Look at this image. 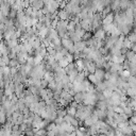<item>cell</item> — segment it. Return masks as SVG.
<instances>
[{
    "label": "cell",
    "instance_id": "cell-12",
    "mask_svg": "<svg viewBox=\"0 0 136 136\" xmlns=\"http://www.w3.org/2000/svg\"><path fill=\"white\" fill-rule=\"evenodd\" d=\"M81 26L85 31H92V22L88 19H85V20H81Z\"/></svg>",
    "mask_w": 136,
    "mask_h": 136
},
{
    "label": "cell",
    "instance_id": "cell-37",
    "mask_svg": "<svg viewBox=\"0 0 136 136\" xmlns=\"http://www.w3.org/2000/svg\"><path fill=\"white\" fill-rule=\"evenodd\" d=\"M76 33L78 34V35L81 37V38H83V36L86 34V31H85L84 29H81V30H78V31H76Z\"/></svg>",
    "mask_w": 136,
    "mask_h": 136
},
{
    "label": "cell",
    "instance_id": "cell-44",
    "mask_svg": "<svg viewBox=\"0 0 136 136\" xmlns=\"http://www.w3.org/2000/svg\"><path fill=\"white\" fill-rule=\"evenodd\" d=\"M64 1H65L66 3H69V2H71V0H64Z\"/></svg>",
    "mask_w": 136,
    "mask_h": 136
},
{
    "label": "cell",
    "instance_id": "cell-25",
    "mask_svg": "<svg viewBox=\"0 0 136 136\" xmlns=\"http://www.w3.org/2000/svg\"><path fill=\"white\" fill-rule=\"evenodd\" d=\"M128 37H129L130 42L132 43V45L136 44V33H135V32H132V33H130L129 35H128Z\"/></svg>",
    "mask_w": 136,
    "mask_h": 136
},
{
    "label": "cell",
    "instance_id": "cell-41",
    "mask_svg": "<svg viewBox=\"0 0 136 136\" xmlns=\"http://www.w3.org/2000/svg\"><path fill=\"white\" fill-rule=\"evenodd\" d=\"M78 105H79V103H78L77 101H75V100H73V101L71 102V103H70V106H73V107H76V109L78 107Z\"/></svg>",
    "mask_w": 136,
    "mask_h": 136
},
{
    "label": "cell",
    "instance_id": "cell-7",
    "mask_svg": "<svg viewBox=\"0 0 136 136\" xmlns=\"http://www.w3.org/2000/svg\"><path fill=\"white\" fill-rule=\"evenodd\" d=\"M85 97H86V92H80V93H77L73 97L75 101H77L78 103H83L84 100H85Z\"/></svg>",
    "mask_w": 136,
    "mask_h": 136
},
{
    "label": "cell",
    "instance_id": "cell-31",
    "mask_svg": "<svg viewBox=\"0 0 136 136\" xmlns=\"http://www.w3.org/2000/svg\"><path fill=\"white\" fill-rule=\"evenodd\" d=\"M65 122V119H64V117H60V116H58L56 117V119L54 120V123L56 124V126H61V124H63Z\"/></svg>",
    "mask_w": 136,
    "mask_h": 136
},
{
    "label": "cell",
    "instance_id": "cell-39",
    "mask_svg": "<svg viewBox=\"0 0 136 136\" xmlns=\"http://www.w3.org/2000/svg\"><path fill=\"white\" fill-rule=\"evenodd\" d=\"M103 94H104V96H105V98H106V99H110V98L112 97L113 90H111V89H106V90H105Z\"/></svg>",
    "mask_w": 136,
    "mask_h": 136
},
{
    "label": "cell",
    "instance_id": "cell-28",
    "mask_svg": "<svg viewBox=\"0 0 136 136\" xmlns=\"http://www.w3.org/2000/svg\"><path fill=\"white\" fill-rule=\"evenodd\" d=\"M9 66H10L11 68H14V67H19L20 65H19L18 61H17V59H13V60H11V61H10Z\"/></svg>",
    "mask_w": 136,
    "mask_h": 136
},
{
    "label": "cell",
    "instance_id": "cell-10",
    "mask_svg": "<svg viewBox=\"0 0 136 136\" xmlns=\"http://www.w3.org/2000/svg\"><path fill=\"white\" fill-rule=\"evenodd\" d=\"M47 111H48V110H47ZM56 117H58L56 112H53V111H48L46 119H47V120H48L49 122H54V120L56 119Z\"/></svg>",
    "mask_w": 136,
    "mask_h": 136
},
{
    "label": "cell",
    "instance_id": "cell-32",
    "mask_svg": "<svg viewBox=\"0 0 136 136\" xmlns=\"http://www.w3.org/2000/svg\"><path fill=\"white\" fill-rule=\"evenodd\" d=\"M93 38V33H92V31H87L86 32V34L83 36V39L85 41V42H87V41H89V39H92Z\"/></svg>",
    "mask_w": 136,
    "mask_h": 136
},
{
    "label": "cell",
    "instance_id": "cell-35",
    "mask_svg": "<svg viewBox=\"0 0 136 136\" xmlns=\"http://www.w3.org/2000/svg\"><path fill=\"white\" fill-rule=\"evenodd\" d=\"M56 128V124L54 123V122H51L47 128H46V130L49 132V131H54V129Z\"/></svg>",
    "mask_w": 136,
    "mask_h": 136
},
{
    "label": "cell",
    "instance_id": "cell-33",
    "mask_svg": "<svg viewBox=\"0 0 136 136\" xmlns=\"http://www.w3.org/2000/svg\"><path fill=\"white\" fill-rule=\"evenodd\" d=\"M48 89H51V90H53V92L56 89V83H55V81H52V82H50L48 84Z\"/></svg>",
    "mask_w": 136,
    "mask_h": 136
},
{
    "label": "cell",
    "instance_id": "cell-45",
    "mask_svg": "<svg viewBox=\"0 0 136 136\" xmlns=\"http://www.w3.org/2000/svg\"><path fill=\"white\" fill-rule=\"evenodd\" d=\"M122 136H128V135H122Z\"/></svg>",
    "mask_w": 136,
    "mask_h": 136
},
{
    "label": "cell",
    "instance_id": "cell-42",
    "mask_svg": "<svg viewBox=\"0 0 136 136\" xmlns=\"http://www.w3.org/2000/svg\"><path fill=\"white\" fill-rule=\"evenodd\" d=\"M47 136H56V135H55L54 131H49V132L47 133Z\"/></svg>",
    "mask_w": 136,
    "mask_h": 136
},
{
    "label": "cell",
    "instance_id": "cell-26",
    "mask_svg": "<svg viewBox=\"0 0 136 136\" xmlns=\"http://www.w3.org/2000/svg\"><path fill=\"white\" fill-rule=\"evenodd\" d=\"M27 64H28L30 67H32V68L36 66L35 60H34V58H33V56H29V59H28V61H27Z\"/></svg>",
    "mask_w": 136,
    "mask_h": 136
},
{
    "label": "cell",
    "instance_id": "cell-24",
    "mask_svg": "<svg viewBox=\"0 0 136 136\" xmlns=\"http://www.w3.org/2000/svg\"><path fill=\"white\" fill-rule=\"evenodd\" d=\"M87 79L89 80V82L92 83V84H95V85H97L99 82H98V80H97V78H96V76L94 75V73H90L88 77H87Z\"/></svg>",
    "mask_w": 136,
    "mask_h": 136
},
{
    "label": "cell",
    "instance_id": "cell-38",
    "mask_svg": "<svg viewBox=\"0 0 136 136\" xmlns=\"http://www.w3.org/2000/svg\"><path fill=\"white\" fill-rule=\"evenodd\" d=\"M130 65H131V62L129 60H126L123 62V68H124V70H129L130 69Z\"/></svg>",
    "mask_w": 136,
    "mask_h": 136
},
{
    "label": "cell",
    "instance_id": "cell-18",
    "mask_svg": "<svg viewBox=\"0 0 136 136\" xmlns=\"http://www.w3.org/2000/svg\"><path fill=\"white\" fill-rule=\"evenodd\" d=\"M54 78H55V76H54L53 72H46V75H45V77H44V79H45L46 81H48L49 83L52 82V81H54Z\"/></svg>",
    "mask_w": 136,
    "mask_h": 136
},
{
    "label": "cell",
    "instance_id": "cell-11",
    "mask_svg": "<svg viewBox=\"0 0 136 136\" xmlns=\"http://www.w3.org/2000/svg\"><path fill=\"white\" fill-rule=\"evenodd\" d=\"M96 89L98 92H101V93H104L106 89H107V85H106V82L103 81V82H99L97 85H96Z\"/></svg>",
    "mask_w": 136,
    "mask_h": 136
},
{
    "label": "cell",
    "instance_id": "cell-21",
    "mask_svg": "<svg viewBox=\"0 0 136 136\" xmlns=\"http://www.w3.org/2000/svg\"><path fill=\"white\" fill-rule=\"evenodd\" d=\"M56 114H58V116H60V117H65V116L67 115V111H66V109H65L64 106H61V107L56 111Z\"/></svg>",
    "mask_w": 136,
    "mask_h": 136
},
{
    "label": "cell",
    "instance_id": "cell-8",
    "mask_svg": "<svg viewBox=\"0 0 136 136\" xmlns=\"http://www.w3.org/2000/svg\"><path fill=\"white\" fill-rule=\"evenodd\" d=\"M114 18H115V15L113 13H111L110 15H107L105 17V18L102 19V26H107V25L114 24Z\"/></svg>",
    "mask_w": 136,
    "mask_h": 136
},
{
    "label": "cell",
    "instance_id": "cell-40",
    "mask_svg": "<svg viewBox=\"0 0 136 136\" xmlns=\"http://www.w3.org/2000/svg\"><path fill=\"white\" fill-rule=\"evenodd\" d=\"M48 84H49V82L48 81H46L45 79H43L42 80V85H41V86H42V88H48Z\"/></svg>",
    "mask_w": 136,
    "mask_h": 136
},
{
    "label": "cell",
    "instance_id": "cell-19",
    "mask_svg": "<svg viewBox=\"0 0 136 136\" xmlns=\"http://www.w3.org/2000/svg\"><path fill=\"white\" fill-rule=\"evenodd\" d=\"M69 38L76 44V43H78V42H80V41H82V38L78 35L77 33H73V34H69Z\"/></svg>",
    "mask_w": 136,
    "mask_h": 136
},
{
    "label": "cell",
    "instance_id": "cell-43",
    "mask_svg": "<svg viewBox=\"0 0 136 136\" xmlns=\"http://www.w3.org/2000/svg\"><path fill=\"white\" fill-rule=\"evenodd\" d=\"M131 50H133L134 52L136 53V44H134V45H132V47H131Z\"/></svg>",
    "mask_w": 136,
    "mask_h": 136
},
{
    "label": "cell",
    "instance_id": "cell-3",
    "mask_svg": "<svg viewBox=\"0 0 136 136\" xmlns=\"http://www.w3.org/2000/svg\"><path fill=\"white\" fill-rule=\"evenodd\" d=\"M85 48H87V45H86V42L85 41H80V42L75 44L76 52H83V51L85 50Z\"/></svg>",
    "mask_w": 136,
    "mask_h": 136
},
{
    "label": "cell",
    "instance_id": "cell-27",
    "mask_svg": "<svg viewBox=\"0 0 136 136\" xmlns=\"http://www.w3.org/2000/svg\"><path fill=\"white\" fill-rule=\"evenodd\" d=\"M136 53L134 52L133 50H128V52L126 53V59L127 60H129V61H131L133 58H134V55H135Z\"/></svg>",
    "mask_w": 136,
    "mask_h": 136
},
{
    "label": "cell",
    "instance_id": "cell-16",
    "mask_svg": "<svg viewBox=\"0 0 136 136\" xmlns=\"http://www.w3.org/2000/svg\"><path fill=\"white\" fill-rule=\"evenodd\" d=\"M128 83L131 88H136V76H131L128 80Z\"/></svg>",
    "mask_w": 136,
    "mask_h": 136
},
{
    "label": "cell",
    "instance_id": "cell-14",
    "mask_svg": "<svg viewBox=\"0 0 136 136\" xmlns=\"http://www.w3.org/2000/svg\"><path fill=\"white\" fill-rule=\"evenodd\" d=\"M119 76H120V79H121L122 81H124V82H128L129 78L131 77V73H130V71H129V70H123L122 72H120V73H119Z\"/></svg>",
    "mask_w": 136,
    "mask_h": 136
},
{
    "label": "cell",
    "instance_id": "cell-5",
    "mask_svg": "<svg viewBox=\"0 0 136 136\" xmlns=\"http://www.w3.org/2000/svg\"><path fill=\"white\" fill-rule=\"evenodd\" d=\"M94 37L97 38V39L104 41V39L106 38V32L103 30V28H102V29H100V30H98V31H96V32L94 33Z\"/></svg>",
    "mask_w": 136,
    "mask_h": 136
},
{
    "label": "cell",
    "instance_id": "cell-13",
    "mask_svg": "<svg viewBox=\"0 0 136 136\" xmlns=\"http://www.w3.org/2000/svg\"><path fill=\"white\" fill-rule=\"evenodd\" d=\"M75 69H78V68H77V64H76V62H72V63L68 64V66L65 68V71H66L67 75H70Z\"/></svg>",
    "mask_w": 136,
    "mask_h": 136
},
{
    "label": "cell",
    "instance_id": "cell-22",
    "mask_svg": "<svg viewBox=\"0 0 136 136\" xmlns=\"http://www.w3.org/2000/svg\"><path fill=\"white\" fill-rule=\"evenodd\" d=\"M127 95L130 97V98H136V88H129L127 90Z\"/></svg>",
    "mask_w": 136,
    "mask_h": 136
},
{
    "label": "cell",
    "instance_id": "cell-2",
    "mask_svg": "<svg viewBox=\"0 0 136 136\" xmlns=\"http://www.w3.org/2000/svg\"><path fill=\"white\" fill-rule=\"evenodd\" d=\"M123 70H124L123 64H120V63H112L111 72H118V73H120Z\"/></svg>",
    "mask_w": 136,
    "mask_h": 136
},
{
    "label": "cell",
    "instance_id": "cell-17",
    "mask_svg": "<svg viewBox=\"0 0 136 136\" xmlns=\"http://www.w3.org/2000/svg\"><path fill=\"white\" fill-rule=\"evenodd\" d=\"M66 111H67V114H68V115L76 117V115H77V109H76V107L69 105V106H67V107H66Z\"/></svg>",
    "mask_w": 136,
    "mask_h": 136
},
{
    "label": "cell",
    "instance_id": "cell-1",
    "mask_svg": "<svg viewBox=\"0 0 136 136\" xmlns=\"http://www.w3.org/2000/svg\"><path fill=\"white\" fill-rule=\"evenodd\" d=\"M105 73H106V71L103 69V68H97V70L94 75L96 76L98 82H103L104 79H105Z\"/></svg>",
    "mask_w": 136,
    "mask_h": 136
},
{
    "label": "cell",
    "instance_id": "cell-4",
    "mask_svg": "<svg viewBox=\"0 0 136 136\" xmlns=\"http://www.w3.org/2000/svg\"><path fill=\"white\" fill-rule=\"evenodd\" d=\"M58 17L60 20H69L71 18V14H69L67 11H65L64 9L61 10L59 13H58Z\"/></svg>",
    "mask_w": 136,
    "mask_h": 136
},
{
    "label": "cell",
    "instance_id": "cell-36",
    "mask_svg": "<svg viewBox=\"0 0 136 136\" xmlns=\"http://www.w3.org/2000/svg\"><path fill=\"white\" fill-rule=\"evenodd\" d=\"M64 58H65V56L63 55V53H62V52H56V54L54 55V59H55L58 62H60V61H61V60H63Z\"/></svg>",
    "mask_w": 136,
    "mask_h": 136
},
{
    "label": "cell",
    "instance_id": "cell-23",
    "mask_svg": "<svg viewBox=\"0 0 136 136\" xmlns=\"http://www.w3.org/2000/svg\"><path fill=\"white\" fill-rule=\"evenodd\" d=\"M85 79H86V76H85V73H84V71L83 72H79L78 73V76H77V78H76V81L77 82H83Z\"/></svg>",
    "mask_w": 136,
    "mask_h": 136
},
{
    "label": "cell",
    "instance_id": "cell-20",
    "mask_svg": "<svg viewBox=\"0 0 136 136\" xmlns=\"http://www.w3.org/2000/svg\"><path fill=\"white\" fill-rule=\"evenodd\" d=\"M39 96H41L42 100H44V101H47V100H49V98H48V89H47V88H45V89H42V90H41V94H39Z\"/></svg>",
    "mask_w": 136,
    "mask_h": 136
},
{
    "label": "cell",
    "instance_id": "cell-34",
    "mask_svg": "<svg viewBox=\"0 0 136 136\" xmlns=\"http://www.w3.org/2000/svg\"><path fill=\"white\" fill-rule=\"evenodd\" d=\"M114 110H115V112H116L117 114H123V113H124V109L121 107L120 105H119V106H115Z\"/></svg>",
    "mask_w": 136,
    "mask_h": 136
},
{
    "label": "cell",
    "instance_id": "cell-9",
    "mask_svg": "<svg viewBox=\"0 0 136 136\" xmlns=\"http://www.w3.org/2000/svg\"><path fill=\"white\" fill-rule=\"evenodd\" d=\"M53 73H54V76L56 77V78H60V79H62L63 77H65L67 73H66V71H65V68H62V67H58V68H55L54 69V71H53Z\"/></svg>",
    "mask_w": 136,
    "mask_h": 136
},
{
    "label": "cell",
    "instance_id": "cell-29",
    "mask_svg": "<svg viewBox=\"0 0 136 136\" xmlns=\"http://www.w3.org/2000/svg\"><path fill=\"white\" fill-rule=\"evenodd\" d=\"M68 64H69V62H68V60H67L66 58H64L63 60H61V61L59 62V65H60V67H62V68H66V67L68 66Z\"/></svg>",
    "mask_w": 136,
    "mask_h": 136
},
{
    "label": "cell",
    "instance_id": "cell-6",
    "mask_svg": "<svg viewBox=\"0 0 136 136\" xmlns=\"http://www.w3.org/2000/svg\"><path fill=\"white\" fill-rule=\"evenodd\" d=\"M95 114L98 116L99 120H105L107 118V110L106 111H103V110H99V109H96L95 111Z\"/></svg>",
    "mask_w": 136,
    "mask_h": 136
},
{
    "label": "cell",
    "instance_id": "cell-30",
    "mask_svg": "<svg viewBox=\"0 0 136 136\" xmlns=\"http://www.w3.org/2000/svg\"><path fill=\"white\" fill-rule=\"evenodd\" d=\"M123 47L127 48V49H130V48L132 47V43L130 42V39H129L128 36H126V38H124V41H123Z\"/></svg>",
    "mask_w": 136,
    "mask_h": 136
},
{
    "label": "cell",
    "instance_id": "cell-15",
    "mask_svg": "<svg viewBox=\"0 0 136 136\" xmlns=\"http://www.w3.org/2000/svg\"><path fill=\"white\" fill-rule=\"evenodd\" d=\"M120 132L123 134V135H128V136H133L134 135V131L132 130L131 127H128V128H124V129H119Z\"/></svg>",
    "mask_w": 136,
    "mask_h": 136
}]
</instances>
